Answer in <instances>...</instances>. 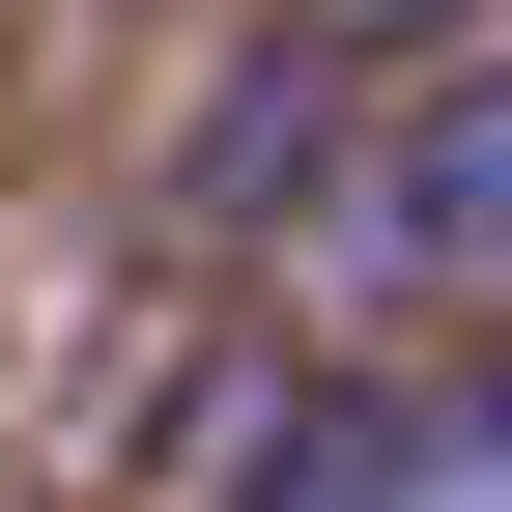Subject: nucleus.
<instances>
[{"label":"nucleus","mask_w":512,"mask_h":512,"mask_svg":"<svg viewBox=\"0 0 512 512\" xmlns=\"http://www.w3.org/2000/svg\"><path fill=\"white\" fill-rule=\"evenodd\" d=\"M456 427H484V456H512V313H484V370H456Z\"/></svg>","instance_id":"obj_3"},{"label":"nucleus","mask_w":512,"mask_h":512,"mask_svg":"<svg viewBox=\"0 0 512 512\" xmlns=\"http://www.w3.org/2000/svg\"><path fill=\"white\" fill-rule=\"evenodd\" d=\"M313 171H342V29L228 57V114H200V171H171V200H200V228H313Z\"/></svg>","instance_id":"obj_2"},{"label":"nucleus","mask_w":512,"mask_h":512,"mask_svg":"<svg viewBox=\"0 0 512 512\" xmlns=\"http://www.w3.org/2000/svg\"><path fill=\"white\" fill-rule=\"evenodd\" d=\"M313 313H512V57H427L370 86V143L313 171Z\"/></svg>","instance_id":"obj_1"}]
</instances>
